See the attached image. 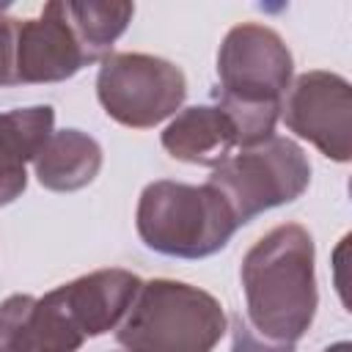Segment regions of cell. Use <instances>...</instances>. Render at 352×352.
Instances as JSON below:
<instances>
[{
  "mask_svg": "<svg viewBox=\"0 0 352 352\" xmlns=\"http://www.w3.org/2000/svg\"><path fill=\"white\" fill-rule=\"evenodd\" d=\"M248 324L267 341L294 344L316 316L314 239L300 223L267 231L242 258Z\"/></svg>",
  "mask_w": 352,
  "mask_h": 352,
  "instance_id": "obj_1",
  "label": "cell"
},
{
  "mask_svg": "<svg viewBox=\"0 0 352 352\" xmlns=\"http://www.w3.org/2000/svg\"><path fill=\"white\" fill-rule=\"evenodd\" d=\"M292 52L280 33L258 22L234 25L217 52V102L234 121L239 148L275 135L283 94L292 82Z\"/></svg>",
  "mask_w": 352,
  "mask_h": 352,
  "instance_id": "obj_2",
  "label": "cell"
},
{
  "mask_svg": "<svg viewBox=\"0 0 352 352\" xmlns=\"http://www.w3.org/2000/svg\"><path fill=\"white\" fill-rule=\"evenodd\" d=\"M226 333V314L209 292L154 278L140 292L116 327V341L126 352H212Z\"/></svg>",
  "mask_w": 352,
  "mask_h": 352,
  "instance_id": "obj_3",
  "label": "cell"
},
{
  "mask_svg": "<svg viewBox=\"0 0 352 352\" xmlns=\"http://www.w3.org/2000/svg\"><path fill=\"white\" fill-rule=\"evenodd\" d=\"M140 283L143 280L135 272L113 267L60 283L55 286V294L66 308L69 319L74 322V327L85 338H94L121 324V319L126 316L140 292Z\"/></svg>",
  "mask_w": 352,
  "mask_h": 352,
  "instance_id": "obj_9",
  "label": "cell"
},
{
  "mask_svg": "<svg viewBox=\"0 0 352 352\" xmlns=\"http://www.w3.org/2000/svg\"><path fill=\"white\" fill-rule=\"evenodd\" d=\"M33 300L30 294H11L0 302V352H25V322Z\"/></svg>",
  "mask_w": 352,
  "mask_h": 352,
  "instance_id": "obj_14",
  "label": "cell"
},
{
  "mask_svg": "<svg viewBox=\"0 0 352 352\" xmlns=\"http://www.w3.org/2000/svg\"><path fill=\"white\" fill-rule=\"evenodd\" d=\"M349 349H352V346H349L346 341H338V344H333V346H327L324 352H349Z\"/></svg>",
  "mask_w": 352,
  "mask_h": 352,
  "instance_id": "obj_17",
  "label": "cell"
},
{
  "mask_svg": "<svg viewBox=\"0 0 352 352\" xmlns=\"http://www.w3.org/2000/svg\"><path fill=\"white\" fill-rule=\"evenodd\" d=\"M116 352H126V349H116Z\"/></svg>",
  "mask_w": 352,
  "mask_h": 352,
  "instance_id": "obj_18",
  "label": "cell"
},
{
  "mask_svg": "<svg viewBox=\"0 0 352 352\" xmlns=\"http://www.w3.org/2000/svg\"><path fill=\"white\" fill-rule=\"evenodd\" d=\"M6 6H0V88L16 85V28L19 19H11L3 14Z\"/></svg>",
  "mask_w": 352,
  "mask_h": 352,
  "instance_id": "obj_15",
  "label": "cell"
},
{
  "mask_svg": "<svg viewBox=\"0 0 352 352\" xmlns=\"http://www.w3.org/2000/svg\"><path fill=\"white\" fill-rule=\"evenodd\" d=\"M135 226L146 248L176 258L212 256L223 250L239 228L217 190L170 179H157L143 187Z\"/></svg>",
  "mask_w": 352,
  "mask_h": 352,
  "instance_id": "obj_4",
  "label": "cell"
},
{
  "mask_svg": "<svg viewBox=\"0 0 352 352\" xmlns=\"http://www.w3.org/2000/svg\"><path fill=\"white\" fill-rule=\"evenodd\" d=\"M231 352H294V346L258 338L242 316H234L231 319Z\"/></svg>",
  "mask_w": 352,
  "mask_h": 352,
  "instance_id": "obj_16",
  "label": "cell"
},
{
  "mask_svg": "<svg viewBox=\"0 0 352 352\" xmlns=\"http://www.w3.org/2000/svg\"><path fill=\"white\" fill-rule=\"evenodd\" d=\"M96 96L104 113L132 129H148L170 118L184 96V72L157 55L110 52L96 74Z\"/></svg>",
  "mask_w": 352,
  "mask_h": 352,
  "instance_id": "obj_6",
  "label": "cell"
},
{
  "mask_svg": "<svg viewBox=\"0 0 352 352\" xmlns=\"http://www.w3.org/2000/svg\"><path fill=\"white\" fill-rule=\"evenodd\" d=\"M33 168L41 187L52 192H74L96 179L102 168V146L80 129H60L47 138Z\"/></svg>",
  "mask_w": 352,
  "mask_h": 352,
  "instance_id": "obj_12",
  "label": "cell"
},
{
  "mask_svg": "<svg viewBox=\"0 0 352 352\" xmlns=\"http://www.w3.org/2000/svg\"><path fill=\"white\" fill-rule=\"evenodd\" d=\"M55 110L50 104L14 107L0 113V206L14 204L28 187L25 165L36 160L47 138L55 132Z\"/></svg>",
  "mask_w": 352,
  "mask_h": 352,
  "instance_id": "obj_11",
  "label": "cell"
},
{
  "mask_svg": "<svg viewBox=\"0 0 352 352\" xmlns=\"http://www.w3.org/2000/svg\"><path fill=\"white\" fill-rule=\"evenodd\" d=\"M66 11H69V19L74 25V30L80 33L82 44L88 47L91 58L94 60H104L110 55V47L113 41L126 30L132 14H135V6L132 3H74V0H66Z\"/></svg>",
  "mask_w": 352,
  "mask_h": 352,
  "instance_id": "obj_13",
  "label": "cell"
},
{
  "mask_svg": "<svg viewBox=\"0 0 352 352\" xmlns=\"http://www.w3.org/2000/svg\"><path fill=\"white\" fill-rule=\"evenodd\" d=\"M162 148L173 160L217 168L234 154V148H239V135L220 104H195L176 113L165 126Z\"/></svg>",
  "mask_w": 352,
  "mask_h": 352,
  "instance_id": "obj_10",
  "label": "cell"
},
{
  "mask_svg": "<svg viewBox=\"0 0 352 352\" xmlns=\"http://www.w3.org/2000/svg\"><path fill=\"white\" fill-rule=\"evenodd\" d=\"M286 126L311 140L324 157L346 162L352 154V88L341 74L305 72L289 85L280 104Z\"/></svg>",
  "mask_w": 352,
  "mask_h": 352,
  "instance_id": "obj_7",
  "label": "cell"
},
{
  "mask_svg": "<svg viewBox=\"0 0 352 352\" xmlns=\"http://www.w3.org/2000/svg\"><path fill=\"white\" fill-rule=\"evenodd\" d=\"M308 182L311 162L305 151L294 140L272 135L234 151L212 170L206 184L228 204L236 226H245L256 214L300 198Z\"/></svg>",
  "mask_w": 352,
  "mask_h": 352,
  "instance_id": "obj_5",
  "label": "cell"
},
{
  "mask_svg": "<svg viewBox=\"0 0 352 352\" xmlns=\"http://www.w3.org/2000/svg\"><path fill=\"white\" fill-rule=\"evenodd\" d=\"M96 63L74 30L66 0H52L33 19H19L16 28V85L60 82L82 66Z\"/></svg>",
  "mask_w": 352,
  "mask_h": 352,
  "instance_id": "obj_8",
  "label": "cell"
}]
</instances>
